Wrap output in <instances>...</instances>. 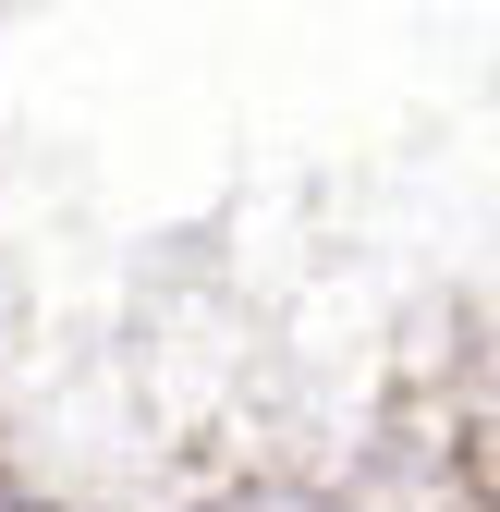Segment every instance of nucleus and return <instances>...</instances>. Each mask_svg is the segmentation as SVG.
Segmentation results:
<instances>
[{
    "label": "nucleus",
    "instance_id": "nucleus-1",
    "mask_svg": "<svg viewBox=\"0 0 500 512\" xmlns=\"http://www.w3.org/2000/svg\"><path fill=\"white\" fill-rule=\"evenodd\" d=\"M208 512H318V500H293V488H232V500H208Z\"/></svg>",
    "mask_w": 500,
    "mask_h": 512
},
{
    "label": "nucleus",
    "instance_id": "nucleus-2",
    "mask_svg": "<svg viewBox=\"0 0 500 512\" xmlns=\"http://www.w3.org/2000/svg\"><path fill=\"white\" fill-rule=\"evenodd\" d=\"M0 512H25V500H0Z\"/></svg>",
    "mask_w": 500,
    "mask_h": 512
}]
</instances>
